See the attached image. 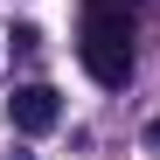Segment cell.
Listing matches in <instances>:
<instances>
[{"label": "cell", "mask_w": 160, "mask_h": 160, "mask_svg": "<svg viewBox=\"0 0 160 160\" xmlns=\"http://www.w3.org/2000/svg\"><path fill=\"white\" fill-rule=\"evenodd\" d=\"M77 56H84L91 84H104V91H118L132 77V21L112 7V0H91L84 7V42H77Z\"/></svg>", "instance_id": "6da1fadb"}, {"label": "cell", "mask_w": 160, "mask_h": 160, "mask_svg": "<svg viewBox=\"0 0 160 160\" xmlns=\"http://www.w3.org/2000/svg\"><path fill=\"white\" fill-rule=\"evenodd\" d=\"M7 125L14 132H28V139H42V132H56L63 125V98L49 91V84H21L7 98Z\"/></svg>", "instance_id": "7a4b0ae2"}, {"label": "cell", "mask_w": 160, "mask_h": 160, "mask_svg": "<svg viewBox=\"0 0 160 160\" xmlns=\"http://www.w3.org/2000/svg\"><path fill=\"white\" fill-rule=\"evenodd\" d=\"M146 139H153V146H160V118H153V125H146Z\"/></svg>", "instance_id": "3957f363"}]
</instances>
